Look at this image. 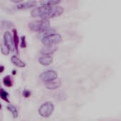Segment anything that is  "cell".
Listing matches in <instances>:
<instances>
[{"label":"cell","mask_w":121,"mask_h":121,"mask_svg":"<svg viewBox=\"0 0 121 121\" xmlns=\"http://www.w3.org/2000/svg\"><path fill=\"white\" fill-rule=\"evenodd\" d=\"M28 27L32 31L42 33L50 28V21L48 19H40L32 21L28 24Z\"/></svg>","instance_id":"6da1fadb"},{"label":"cell","mask_w":121,"mask_h":121,"mask_svg":"<svg viewBox=\"0 0 121 121\" xmlns=\"http://www.w3.org/2000/svg\"><path fill=\"white\" fill-rule=\"evenodd\" d=\"M54 110H55L54 104L50 101H47L43 104L40 106V108H38V114L41 117L44 118H49L52 114Z\"/></svg>","instance_id":"7a4b0ae2"},{"label":"cell","mask_w":121,"mask_h":121,"mask_svg":"<svg viewBox=\"0 0 121 121\" xmlns=\"http://www.w3.org/2000/svg\"><path fill=\"white\" fill-rule=\"evenodd\" d=\"M62 40V36L59 33H55L41 40L42 43L45 46H55Z\"/></svg>","instance_id":"3957f363"},{"label":"cell","mask_w":121,"mask_h":121,"mask_svg":"<svg viewBox=\"0 0 121 121\" xmlns=\"http://www.w3.org/2000/svg\"><path fill=\"white\" fill-rule=\"evenodd\" d=\"M57 78V73L55 70L48 69L43 72L40 74V79L43 82L45 83H50L52 82H55Z\"/></svg>","instance_id":"277c9868"},{"label":"cell","mask_w":121,"mask_h":121,"mask_svg":"<svg viewBox=\"0 0 121 121\" xmlns=\"http://www.w3.org/2000/svg\"><path fill=\"white\" fill-rule=\"evenodd\" d=\"M4 44L9 48V49L11 52H14L16 50L15 43H14V40H13V38L12 37L10 32L6 31L4 33Z\"/></svg>","instance_id":"5b68a950"},{"label":"cell","mask_w":121,"mask_h":121,"mask_svg":"<svg viewBox=\"0 0 121 121\" xmlns=\"http://www.w3.org/2000/svg\"><path fill=\"white\" fill-rule=\"evenodd\" d=\"M37 2L35 1H28L25 2H21V4H18L16 5V8L18 9H27L36 6Z\"/></svg>","instance_id":"8992f818"},{"label":"cell","mask_w":121,"mask_h":121,"mask_svg":"<svg viewBox=\"0 0 121 121\" xmlns=\"http://www.w3.org/2000/svg\"><path fill=\"white\" fill-rule=\"evenodd\" d=\"M53 61L52 57L50 55H42L38 58V62L40 65L43 66H48L52 64Z\"/></svg>","instance_id":"52a82bcc"},{"label":"cell","mask_w":121,"mask_h":121,"mask_svg":"<svg viewBox=\"0 0 121 121\" xmlns=\"http://www.w3.org/2000/svg\"><path fill=\"white\" fill-rule=\"evenodd\" d=\"M57 50L56 46H44L40 50V53L43 55H50L55 52Z\"/></svg>","instance_id":"ba28073f"},{"label":"cell","mask_w":121,"mask_h":121,"mask_svg":"<svg viewBox=\"0 0 121 121\" xmlns=\"http://www.w3.org/2000/svg\"><path fill=\"white\" fill-rule=\"evenodd\" d=\"M11 62L15 65L16 66L18 67H26V64L23 61H22L19 57H18L16 55H13L11 57Z\"/></svg>","instance_id":"9c48e42d"},{"label":"cell","mask_w":121,"mask_h":121,"mask_svg":"<svg viewBox=\"0 0 121 121\" xmlns=\"http://www.w3.org/2000/svg\"><path fill=\"white\" fill-rule=\"evenodd\" d=\"M61 86L60 82H52L50 83H46L45 84V87L49 89V90H54L60 88Z\"/></svg>","instance_id":"30bf717a"},{"label":"cell","mask_w":121,"mask_h":121,"mask_svg":"<svg viewBox=\"0 0 121 121\" xmlns=\"http://www.w3.org/2000/svg\"><path fill=\"white\" fill-rule=\"evenodd\" d=\"M60 1L59 0H48V1H40V4L41 6H55L57 5Z\"/></svg>","instance_id":"8fae6325"},{"label":"cell","mask_w":121,"mask_h":121,"mask_svg":"<svg viewBox=\"0 0 121 121\" xmlns=\"http://www.w3.org/2000/svg\"><path fill=\"white\" fill-rule=\"evenodd\" d=\"M7 109L11 112L13 118H17L18 117V108L12 104H9L7 106Z\"/></svg>","instance_id":"7c38bea8"},{"label":"cell","mask_w":121,"mask_h":121,"mask_svg":"<svg viewBox=\"0 0 121 121\" xmlns=\"http://www.w3.org/2000/svg\"><path fill=\"white\" fill-rule=\"evenodd\" d=\"M55 33H56L55 29H53V28H48V29L45 30V31L40 33V37L41 38V39H43V38H45L46 37H48V36L52 35L55 34Z\"/></svg>","instance_id":"4fadbf2b"},{"label":"cell","mask_w":121,"mask_h":121,"mask_svg":"<svg viewBox=\"0 0 121 121\" xmlns=\"http://www.w3.org/2000/svg\"><path fill=\"white\" fill-rule=\"evenodd\" d=\"M0 96H1V99H3L4 101H6V102H8V103H9V99H8V98H9V94H8L6 91H4L3 89H1Z\"/></svg>","instance_id":"5bb4252c"},{"label":"cell","mask_w":121,"mask_h":121,"mask_svg":"<svg viewBox=\"0 0 121 121\" xmlns=\"http://www.w3.org/2000/svg\"><path fill=\"white\" fill-rule=\"evenodd\" d=\"M13 40H14V43H15V46H16V49L18 50V33L17 31L15 28L13 29Z\"/></svg>","instance_id":"9a60e30c"},{"label":"cell","mask_w":121,"mask_h":121,"mask_svg":"<svg viewBox=\"0 0 121 121\" xmlns=\"http://www.w3.org/2000/svg\"><path fill=\"white\" fill-rule=\"evenodd\" d=\"M3 82L4 84V85L6 86H8V87H11L12 86V81L10 78L9 76H6L3 79Z\"/></svg>","instance_id":"2e32d148"},{"label":"cell","mask_w":121,"mask_h":121,"mask_svg":"<svg viewBox=\"0 0 121 121\" xmlns=\"http://www.w3.org/2000/svg\"><path fill=\"white\" fill-rule=\"evenodd\" d=\"M1 52H2L3 55H8L9 54L10 50L9 49V48L5 44H1Z\"/></svg>","instance_id":"e0dca14e"},{"label":"cell","mask_w":121,"mask_h":121,"mask_svg":"<svg viewBox=\"0 0 121 121\" xmlns=\"http://www.w3.org/2000/svg\"><path fill=\"white\" fill-rule=\"evenodd\" d=\"M2 26L4 27V28H11V26H13V24L9 22V21H2Z\"/></svg>","instance_id":"ac0fdd59"},{"label":"cell","mask_w":121,"mask_h":121,"mask_svg":"<svg viewBox=\"0 0 121 121\" xmlns=\"http://www.w3.org/2000/svg\"><path fill=\"white\" fill-rule=\"evenodd\" d=\"M21 47L22 48H25L26 47V37L24 35L21 37Z\"/></svg>","instance_id":"d6986e66"},{"label":"cell","mask_w":121,"mask_h":121,"mask_svg":"<svg viewBox=\"0 0 121 121\" xmlns=\"http://www.w3.org/2000/svg\"><path fill=\"white\" fill-rule=\"evenodd\" d=\"M30 94H31V93H30V91L29 90H26V89H25V90L23 91V96L25 98H28V97H29V96H30Z\"/></svg>","instance_id":"ffe728a7"},{"label":"cell","mask_w":121,"mask_h":121,"mask_svg":"<svg viewBox=\"0 0 121 121\" xmlns=\"http://www.w3.org/2000/svg\"><path fill=\"white\" fill-rule=\"evenodd\" d=\"M4 67H3V66H1V72H2L4 71Z\"/></svg>","instance_id":"44dd1931"},{"label":"cell","mask_w":121,"mask_h":121,"mask_svg":"<svg viewBox=\"0 0 121 121\" xmlns=\"http://www.w3.org/2000/svg\"><path fill=\"white\" fill-rule=\"evenodd\" d=\"M15 73H16V71H13V74H15Z\"/></svg>","instance_id":"7402d4cb"}]
</instances>
